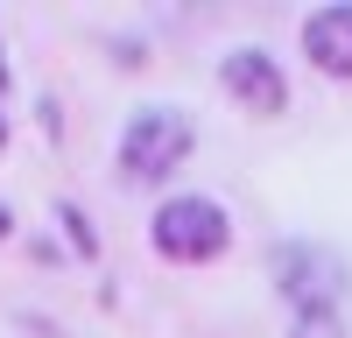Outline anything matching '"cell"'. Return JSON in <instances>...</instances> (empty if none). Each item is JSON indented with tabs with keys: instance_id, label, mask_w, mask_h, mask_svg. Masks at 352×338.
I'll use <instances>...</instances> for the list:
<instances>
[{
	"instance_id": "30bf717a",
	"label": "cell",
	"mask_w": 352,
	"mask_h": 338,
	"mask_svg": "<svg viewBox=\"0 0 352 338\" xmlns=\"http://www.w3.org/2000/svg\"><path fill=\"white\" fill-rule=\"evenodd\" d=\"M0 134H8V127H0Z\"/></svg>"
},
{
	"instance_id": "5b68a950",
	"label": "cell",
	"mask_w": 352,
	"mask_h": 338,
	"mask_svg": "<svg viewBox=\"0 0 352 338\" xmlns=\"http://www.w3.org/2000/svg\"><path fill=\"white\" fill-rule=\"evenodd\" d=\"M303 56L331 78H352V8H317L303 21Z\"/></svg>"
},
{
	"instance_id": "9c48e42d",
	"label": "cell",
	"mask_w": 352,
	"mask_h": 338,
	"mask_svg": "<svg viewBox=\"0 0 352 338\" xmlns=\"http://www.w3.org/2000/svg\"><path fill=\"white\" fill-rule=\"evenodd\" d=\"M0 92H8V56H0Z\"/></svg>"
},
{
	"instance_id": "6da1fadb",
	"label": "cell",
	"mask_w": 352,
	"mask_h": 338,
	"mask_svg": "<svg viewBox=\"0 0 352 338\" xmlns=\"http://www.w3.org/2000/svg\"><path fill=\"white\" fill-rule=\"evenodd\" d=\"M190 155V120L176 106H141L120 134V177L127 183H162Z\"/></svg>"
},
{
	"instance_id": "8992f818",
	"label": "cell",
	"mask_w": 352,
	"mask_h": 338,
	"mask_svg": "<svg viewBox=\"0 0 352 338\" xmlns=\"http://www.w3.org/2000/svg\"><path fill=\"white\" fill-rule=\"evenodd\" d=\"M289 338H345V324H338V310H296Z\"/></svg>"
},
{
	"instance_id": "7a4b0ae2",
	"label": "cell",
	"mask_w": 352,
	"mask_h": 338,
	"mask_svg": "<svg viewBox=\"0 0 352 338\" xmlns=\"http://www.w3.org/2000/svg\"><path fill=\"white\" fill-rule=\"evenodd\" d=\"M148 233H155V254H169V261H219L232 240V218L219 197H169Z\"/></svg>"
},
{
	"instance_id": "ba28073f",
	"label": "cell",
	"mask_w": 352,
	"mask_h": 338,
	"mask_svg": "<svg viewBox=\"0 0 352 338\" xmlns=\"http://www.w3.org/2000/svg\"><path fill=\"white\" fill-rule=\"evenodd\" d=\"M8 233H14V218H8V205H0V240H8Z\"/></svg>"
},
{
	"instance_id": "277c9868",
	"label": "cell",
	"mask_w": 352,
	"mask_h": 338,
	"mask_svg": "<svg viewBox=\"0 0 352 338\" xmlns=\"http://www.w3.org/2000/svg\"><path fill=\"white\" fill-rule=\"evenodd\" d=\"M219 84H226L247 113H282V106H289V84H282V71H275L268 49H232L226 64H219Z\"/></svg>"
},
{
	"instance_id": "52a82bcc",
	"label": "cell",
	"mask_w": 352,
	"mask_h": 338,
	"mask_svg": "<svg viewBox=\"0 0 352 338\" xmlns=\"http://www.w3.org/2000/svg\"><path fill=\"white\" fill-rule=\"evenodd\" d=\"M56 212H64V225H71V240H78V247H85V254H99V240H92V225H85V218H78V212H71V205H56Z\"/></svg>"
},
{
	"instance_id": "3957f363",
	"label": "cell",
	"mask_w": 352,
	"mask_h": 338,
	"mask_svg": "<svg viewBox=\"0 0 352 338\" xmlns=\"http://www.w3.org/2000/svg\"><path fill=\"white\" fill-rule=\"evenodd\" d=\"M275 289L296 303V310H338L345 268H338V254H331V247L282 240V247H275Z\"/></svg>"
}]
</instances>
